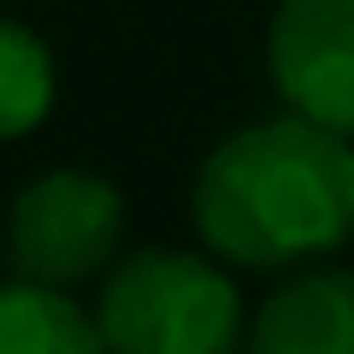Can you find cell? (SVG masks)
Returning <instances> with one entry per match:
<instances>
[{"instance_id":"6","label":"cell","mask_w":354,"mask_h":354,"mask_svg":"<svg viewBox=\"0 0 354 354\" xmlns=\"http://www.w3.org/2000/svg\"><path fill=\"white\" fill-rule=\"evenodd\" d=\"M95 313L71 301V290L36 278L0 283V354H95Z\"/></svg>"},{"instance_id":"3","label":"cell","mask_w":354,"mask_h":354,"mask_svg":"<svg viewBox=\"0 0 354 354\" xmlns=\"http://www.w3.org/2000/svg\"><path fill=\"white\" fill-rule=\"evenodd\" d=\"M118 242H124V195L101 171L53 165L12 195L6 254L18 278L77 290L118 260Z\"/></svg>"},{"instance_id":"4","label":"cell","mask_w":354,"mask_h":354,"mask_svg":"<svg viewBox=\"0 0 354 354\" xmlns=\"http://www.w3.org/2000/svg\"><path fill=\"white\" fill-rule=\"evenodd\" d=\"M266 77L290 113L354 136V0H278Z\"/></svg>"},{"instance_id":"7","label":"cell","mask_w":354,"mask_h":354,"mask_svg":"<svg viewBox=\"0 0 354 354\" xmlns=\"http://www.w3.org/2000/svg\"><path fill=\"white\" fill-rule=\"evenodd\" d=\"M59 95V71H53V48L30 24L0 18V142H18L41 130Z\"/></svg>"},{"instance_id":"2","label":"cell","mask_w":354,"mask_h":354,"mask_svg":"<svg viewBox=\"0 0 354 354\" xmlns=\"http://www.w3.org/2000/svg\"><path fill=\"white\" fill-rule=\"evenodd\" d=\"M95 330L118 354H225L242 342V295L218 254L136 248L101 272Z\"/></svg>"},{"instance_id":"5","label":"cell","mask_w":354,"mask_h":354,"mask_svg":"<svg viewBox=\"0 0 354 354\" xmlns=\"http://www.w3.org/2000/svg\"><path fill=\"white\" fill-rule=\"evenodd\" d=\"M248 342L260 354H354V272H295L260 301Z\"/></svg>"},{"instance_id":"1","label":"cell","mask_w":354,"mask_h":354,"mask_svg":"<svg viewBox=\"0 0 354 354\" xmlns=\"http://www.w3.org/2000/svg\"><path fill=\"white\" fill-rule=\"evenodd\" d=\"M189 218L207 254L242 272L337 254L354 236V136L290 106L230 130L195 171Z\"/></svg>"}]
</instances>
